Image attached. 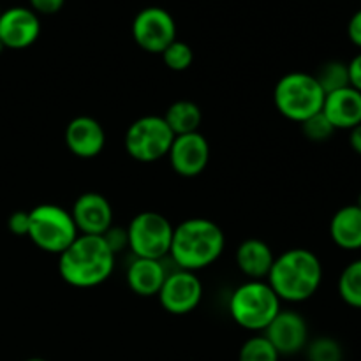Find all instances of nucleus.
Returning <instances> with one entry per match:
<instances>
[{"mask_svg":"<svg viewBox=\"0 0 361 361\" xmlns=\"http://www.w3.org/2000/svg\"><path fill=\"white\" fill-rule=\"evenodd\" d=\"M226 249V235L217 222L194 217L180 222L173 231L171 256L176 268L200 271L212 267Z\"/></svg>","mask_w":361,"mask_h":361,"instance_id":"f257e3e1","label":"nucleus"},{"mask_svg":"<svg viewBox=\"0 0 361 361\" xmlns=\"http://www.w3.org/2000/svg\"><path fill=\"white\" fill-rule=\"evenodd\" d=\"M115 259L102 236L80 235L59 256V274L73 288H97L111 277Z\"/></svg>","mask_w":361,"mask_h":361,"instance_id":"f03ea898","label":"nucleus"},{"mask_svg":"<svg viewBox=\"0 0 361 361\" xmlns=\"http://www.w3.org/2000/svg\"><path fill=\"white\" fill-rule=\"evenodd\" d=\"M267 282L281 302L302 303L312 298L323 282V263L309 249H289L275 257Z\"/></svg>","mask_w":361,"mask_h":361,"instance_id":"7ed1b4c3","label":"nucleus"},{"mask_svg":"<svg viewBox=\"0 0 361 361\" xmlns=\"http://www.w3.org/2000/svg\"><path fill=\"white\" fill-rule=\"evenodd\" d=\"M324 97L321 85L314 74L293 71L277 81L274 90V102L282 116L296 123L305 122L310 116L323 111Z\"/></svg>","mask_w":361,"mask_h":361,"instance_id":"20e7f679","label":"nucleus"},{"mask_svg":"<svg viewBox=\"0 0 361 361\" xmlns=\"http://www.w3.org/2000/svg\"><path fill=\"white\" fill-rule=\"evenodd\" d=\"M281 298L264 281H247L233 291L229 314L243 330L264 331L282 310Z\"/></svg>","mask_w":361,"mask_h":361,"instance_id":"39448f33","label":"nucleus"},{"mask_svg":"<svg viewBox=\"0 0 361 361\" xmlns=\"http://www.w3.org/2000/svg\"><path fill=\"white\" fill-rule=\"evenodd\" d=\"M28 215L30 226L27 236L37 249L44 252L60 256L80 236L71 212L59 204H37L28 212Z\"/></svg>","mask_w":361,"mask_h":361,"instance_id":"423d86ee","label":"nucleus"},{"mask_svg":"<svg viewBox=\"0 0 361 361\" xmlns=\"http://www.w3.org/2000/svg\"><path fill=\"white\" fill-rule=\"evenodd\" d=\"M175 134L159 115H145L134 120L126 130L123 147L134 161L150 164L168 157Z\"/></svg>","mask_w":361,"mask_h":361,"instance_id":"0eeeda50","label":"nucleus"},{"mask_svg":"<svg viewBox=\"0 0 361 361\" xmlns=\"http://www.w3.org/2000/svg\"><path fill=\"white\" fill-rule=\"evenodd\" d=\"M175 228L159 212H140L127 226L129 250L134 257L164 259L169 256Z\"/></svg>","mask_w":361,"mask_h":361,"instance_id":"6e6552de","label":"nucleus"},{"mask_svg":"<svg viewBox=\"0 0 361 361\" xmlns=\"http://www.w3.org/2000/svg\"><path fill=\"white\" fill-rule=\"evenodd\" d=\"M133 39L143 51L161 55L176 41V23L171 14L157 6L141 9L133 21Z\"/></svg>","mask_w":361,"mask_h":361,"instance_id":"1a4fd4ad","label":"nucleus"},{"mask_svg":"<svg viewBox=\"0 0 361 361\" xmlns=\"http://www.w3.org/2000/svg\"><path fill=\"white\" fill-rule=\"evenodd\" d=\"M157 298L166 312L173 316H185L200 307L203 298V284L196 271L176 268L168 271Z\"/></svg>","mask_w":361,"mask_h":361,"instance_id":"9d476101","label":"nucleus"},{"mask_svg":"<svg viewBox=\"0 0 361 361\" xmlns=\"http://www.w3.org/2000/svg\"><path fill=\"white\" fill-rule=\"evenodd\" d=\"M281 356H293L305 351L309 344V324L296 310H281L263 331Z\"/></svg>","mask_w":361,"mask_h":361,"instance_id":"9b49d317","label":"nucleus"},{"mask_svg":"<svg viewBox=\"0 0 361 361\" xmlns=\"http://www.w3.org/2000/svg\"><path fill=\"white\" fill-rule=\"evenodd\" d=\"M168 159L176 175L183 176V178H194L208 168L210 145L201 133L175 136Z\"/></svg>","mask_w":361,"mask_h":361,"instance_id":"f8f14e48","label":"nucleus"},{"mask_svg":"<svg viewBox=\"0 0 361 361\" xmlns=\"http://www.w3.org/2000/svg\"><path fill=\"white\" fill-rule=\"evenodd\" d=\"M41 35V20L30 7H11L0 14V41L6 49H25Z\"/></svg>","mask_w":361,"mask_h":361,"instance_id":"ddd939ff","label":"nucleus"},{"mask_svg":"<svg viewBox=\"0 0 361 361\" xmlns=\"http://www.w3.org/2000/svg\"><path fill=\"white\" fill-rule=\"evenodd\" d=\"M73 221L80 235L102 236L113 226V207L99 192H83L74 201Z\"/></svg>","mask_w":361,"mask_h":361,"instance_id":"4468645a","label":"nucleus"},{"mask_svg":"<svg viewBox=\"0 0 361 361\" xmlns=\"http://www.w3.org/2000/svg\"><path fill=\"white\" fill-rule=\"evenodd\" d=\"M63 140L73 155L80 159H94L104 150L106 133L101 122L94 116L80 115L67 123Z\"/></svg>","mask_w":361,"mask_h":361,"instance_id":"2eb2a0df","label":"nucleus"},{"mask_svg":"<svg viewBox=\"0 0 361 361\" xmlns=\"http://www.w3.org/2000/svg\"><path fill=\"white\" fill-rule=\"evenodd\" d=\"M323 113L335 130H351L361 123V92L353 87L331 92L324 97Z\"/></svg>","mask_w":361,"mask_h":361,"instance_id":"dca6fc26","label":"nucleus"},{"mask_svg":"<svg viewBox=\"0 0 361 361\" xmlns=\"http://www.w3.org/2000/svg\"><path fill=\"white\" fill-rule=\"evenodd\" d=\"M164 259H145V257H134L127 267V286L130 291L143 298L157 296L168 277Z\"/></svg>","mask_w":361,"mask_h":361,"instance_id":"f3484780","label":"nucleus"},{"mask_svg":"<svg viewBox=\"0 0 361 361\" xmlns=\"http://www.w3.org/2000/svg\"><path fill=\"white\" fill-rule=\"evenodd\" d=\"M236 267L249 281H264L274 267V250L264 240L247 238L236 249Z\"/></svg>","mask_w":361,"mask_h":361,"instance_id":"a211bd4d","label":"nucleus"},{"mask_svg":"<svg viewBox=\"0 0 361 361\" xmlns=\"http://www.w3.org/2000/svg\"><path fill=\"white\" fill-rule=\"evenodd\" d=\"M330 238L338 249H361V208L356 204L338 208L330 221Z\"/></svg>","mask_w":361,"mask_h":361,"instance_id":"6ab92c4d","label":"nucleus"},{"mask_svg":"<svg viewBox=\"0 0 361 361\" xmlns=\"http://www.w3.org/2000/svg\"><path fill=\"white\" fill-rule=\"evenodd\" d=\"M162 118L166 120V123H168L175 136H183V134L200 133L203 113H201V108L196 102L180 99V101H175L166 109Z\"/></svg>","mask_w":361,"mask_h":361,"instance_id":"aec40b11","label":"nucleus"},{"mask_svg":"<svg viewBox=\"0 0 361 361\" xmlns=\"http://www.w3.org/2000/svg\"><path fill=\"white\" fill-rule=\"evenodd\" d=\"M337 288L345 305L361 310V257L351 261L342 270Z\"/></svg>","mask_w":361,"mask_h":361,"instance_id":"412c9836","label":"nucleus"},{"mask_svg":"<svg viewBox=\"0 0 361 361\" xmlns=\"http://www.w3.org/2000/svg\"><path fill=\"white\" fill-rule=\"evenodd\" d=\"M314 78L317 80V83L321 85L324 94H331V92L342 90L345 87H351L349 85V67L345 62L341 60H328L324 62L319 69L316 71Z\"/></svg>","mask_w":361,"mask_h":361,"instance_id":"4be33fe9","label":"nucleus"},{"mask_svg":"<svg viewBox=\"0 0 361 361\" xmlns=\"http://www.w3.org/2000/svg\"><path fill=\"white\" fill-rule=\"evenodd\" d=\"M281 355L277 349L271 345L264 335H254L247 338L243 345L240 348L238 361H279Z\"/></svg>","mask_w":361,"mask_h":361,"instance_id":"5701e85b","label":"nucleus"},{"mask_svg":"<svg viewBox=\"0 0 361 361\" xmlns=\"http://www.w3.org/2000/svg\"><path fill=\"white\" fill-rule=\"evenodd\" d=\"M307 361H344V349L334 337H317L305 348Z\"/></svg>","mask_w":361,"mask_h":361,"instance_id":"b1692460","label":"nucleus"},{"mask_svg":"<svg viewBox=\"0 0 361 361\" xmlns=\"http://www.w3.org/2000/svg\"><path fill=\"white\" fill-rule=\"evenodd\" d=\"M162 60H164L166 67L175 73H183V71L189 69L194 62V51L187 42L183 41H173L164 51L161 53Z\"/></svg>","mask_w":361,"mask_h":361,"instance_id":"393cba45","label":"nucleus"},{"mask_svg":"<svg viewBox=\"0 0 361 361\" xmlns=\"http://www.w3.org/2000/svg\"><path fill=\"white\" fill-rule=\"evenodd\" d=\"M300 126H302L303 136L309 141H312V143H324V141H328L335 134V127L331 126L330 120L324 116L323 111L307 118Z\"/></svg>","mask_w":361,"mask_h":361,"instance_id":"a878e982","label":"nucleus"},{"mask_svg":"<svg viewBox=\"0 0 361 361\" xmlns=\"http://www.w3.org/2000/svg\"><path fill=\"white\" fill-rule=\"evenodd\" d=\"M102 240L106 242L108 249L113 254H120L122 250L129 249V236H127V228H120V226L113 224L108 231L102 235Z\"/></svg>","mask_w":361,"mask_h":361,"instance_id":"bb28decb","label":"nucleus"},{"mask_svg":"<svg viewBox=\"0 0 361 361\" xmlns=\"http://www.w3.org/2000/svg\"><path fill=\"white\" fill-rule=\"evenodd\" d=\"M28 226H30V215H28V212L23 210H18L14 214H11L9 221H7V228L16 236H27Z\"/></svg>","mask_w":361,"mask_h":361,"instance_id":"cd10ccee","label":"nucleus"},{"mask_svg":"<svg viewBox=\"0 0 361 361\" xmlns=\"http://www.w3.org/2000/svg\"><path fill=\"white\" fill-rule=\"evenodd\" d=\"M30 2V9L34 11L35 14H44V16H49V14H56L63 7L66 0H28Z\"/></svg>","mask_w":361,"mask_h":361,"instance_id":"c85d7f7f","label":"nucleus"},{"mask_svg":"<svg viewBox=\"0 0 361 361\" xmlns=\"http://www.w3.org/2000/svg\"><path fill=\"white\" fill-rule=\"evenodd\" d=\"M348 37L356 48L361 49V9L356 11L348 23Z\"/></svg>","mask_w":361,"mask_h":361,"instance_id":"c756f323","label":"nucleus"},{"mask_svg":"<svg viewBox=\"0 0 361 361\" xmlns=\"http://www.w3.org/2000/svg\"><path fill=\"white\" fill-rule=\"evenodd\" d=\"M348 67H349V85H351L355 90L361 92V51L348 63Z\"/></svg>","mask_w":361,"mask_h":361,"instance_id":"7c9ffc66","label":"nucleus"},{"mask_svg":"<svg viewBox=\"0 0 361 361\" xmlns=\"http://www.w3.org/2000/svg\"><path fill=\"white\" fill-rule=\"evenodd\" d=\"M349 145H351V148L356 154L361 155V123L355 129L349 130Z\"/></svg>","mask_w":361,"mask_h":361,"instance_id":"2f4dec72","label":"nucleus"},{"mask_svg":"<svg viewBox=\"0 0 361 361\" xmlns=\"http://www.w3.org/2000/svg\"><path fill=\"white\" fill-rule=\"evenodd\" d=\"M356 207H358V208H361V192L358 194V197H356Z\"/></svg>","mask_w":361,"mask_h":361,"instance_id":"473e14b6","label":"nucleus"},{"mask_svg":"<svg viewBox=\"0 0 361 361\" xmlns=\"http://www.w3.org/2000/svg\"><path fill=\"white\" fill-rule=\"evenodd\" d=\"M25 361H46V360H42V358H28V360H25Z\"/></svg>","mask_w":361,"mask_h":361,"instance_id":"72a5a7b5","label":"nucleus"},{"mask_svg":"<svg viewBox=\"0 0 361 361\" xmlns=\"http://www.w3.org/2000/svg\"><path fill=\"white\" fill-rule=\"evenodd\" d=\"M4 49H6V46H4V44H2V41H0V55H2Z\"/></svg>","mask_w":361,"mask_h":361,"instance_id":"f704fd0d","label":"nucleus"},{"mask_svg":"<svg viewBox=\"0 0 361 361\" xmlns=\"http://www.w3.org/2000/svg\"><path fill=\"white\" fill-rule=\"evenodd\" d=\"M0 14H2V11H0Z\"/></svg>","mask_w":361,"mask_h":361,"instance_id":"c9c22d12","label":"nucleus"}]
</instances>
